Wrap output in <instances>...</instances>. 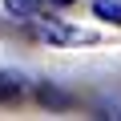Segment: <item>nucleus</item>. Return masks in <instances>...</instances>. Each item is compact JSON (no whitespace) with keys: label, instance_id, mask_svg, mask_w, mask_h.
<instances>
[{"label":"nucleus","instance_id":"f257e3e1","mask_svg":"<svg viewBox=\"0 0 121 121\" xmlns=\"http://www.w3.org/2000/svg\"><path fill=\"white\" fill-rule=\"evenodd\" d=\"M36 36L48 40V44H77V40H93V32H81V28H69V24H56V20H40L36 24Z\"/></svg>","mask_w":121,"mask_h":121},{"label":"nucleus","instance_id":"f03ea898","mask_svg":"<svg viewBox=\"0 0 121 121\" xmlns=\"http://www.w3.org/2000/svg\"><path fill=\"white\" fill-rule=\"evenodd\" d=\"M20 93H24V77L20 73H0V101H20Z\"/></svg>","mask_w":121,"mask_h":121},{"label":"nucleus","instance_id":"7ed1b4c3","mask_svg":"<svg viewBox=\"0 0 121 121\" xmlns=\"http://www.w3.org/2000/svg\"><path fill=\"white\" fill-rule=\"evenodd\" d=\"M93 12L101 20H109V24L121 28V0H93Z\"/></svg>","mask_w":121,"mask_h":121},{"label":"nucleus","instance_id":"20e7f679","mask_svg":"<svg viewBox=\"0 0 121 121\" xmlns=\"http://www.w3.org/2000/svg\"><path fill=\"white\" fill-rule=\"evenodd\" d=\"M40 4H44V0H4V8H8L12 16H32Z\"/></svg>","mask_w":121,"mask_h":121},{"label":"nucleus","instance_id":"39448f33","mask_svg":"<svg viewBox=\"0 0 121 121\" xmlns=\"http://www.w3.org/2000/svg\"><path fill=\"white\" fill-rule=\"evenodd\" d=\"M40 101H44V105H56V109L69 105V97L60 93V89H52V85H40Z\"/></svg>","mask_w":121,"mask_h":121},{"label":"nucleus","instance_id":"423d86ee","mask_svg":"<svg viewBox=\"0 0 121 121\" xmlns=\"http://www.w3.org/2000/svg\"><path fill=\"white\" fill-rule=\"evenodd\" d=\"M48 4H56V8H69V4H77V0H48Z\"/></svg>","mask_w":121,"mask_h":121}]
</instances>
